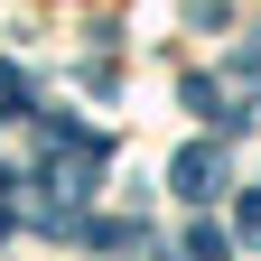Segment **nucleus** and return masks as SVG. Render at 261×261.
<instances>
[{"label":"nucleus","instance_id":"obj_2","mask_svg":"<svg viewBox=\"0 0 261 261\" xmlns=\"http://www.w3.org/2000/svg\"><path fill=\"white\" fill-rule=\"evenodd\" d=\"M233 243H224V224H187V261H224Z\"/></svg>","mask_w":261,"mask_h":261},{"label":"nucleus","instance_id":"obj_1","mask_svg":"<svg viewBox=\"0 0 261 261\" xmlns=\"http://www.w3.org/2000/svg\"><path fill=\"white\" fill-rule=\"evenodd\" d=\"M168 177H177V196H187V205H205V196H224V187H233V177H224V149H215V140H187Z\"/></svg>","mask_w":261,"mask_h":261},{"label":"nucleus","instance_id":"obj_3","mask_svg":"<svg viewBox=\"0 0 261 261\" xmlns=\"http://www.w3.org/2000/svg\"><path fill=\"white\" fill-rule=\"evenodd\" d=\"M233 233H243V243H261V187H252L243 205H233Z\"/></svg>","mask_w":261,"mask_h":261}]
</instances>
